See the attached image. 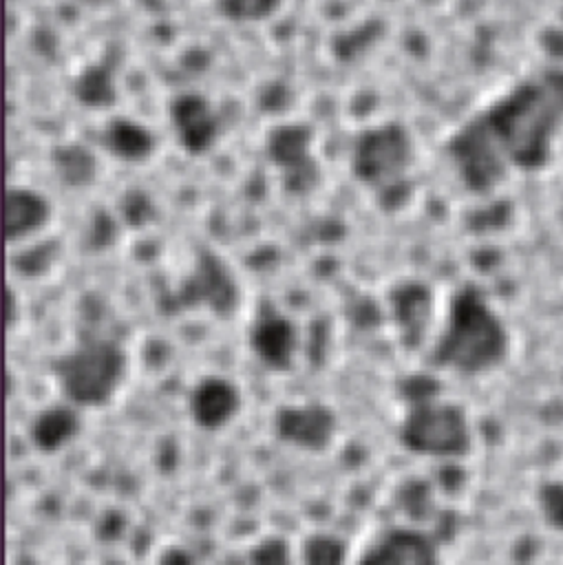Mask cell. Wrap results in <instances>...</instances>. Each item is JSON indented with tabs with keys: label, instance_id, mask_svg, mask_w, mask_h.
Returning a JSON list of instances; mask_svg holds the SVG:
<instances>
[{
	"label": "cell",
	"instance_id": "5bb4252c",
	"mask_svg": "<svg viewBox=\"0 0 563 565\" xmlns=\"http://www.w3.org/2000/svg\"><path fill=\"white\" fill-rule=\"evenodd\" d=\"M51 166L57 179L71 188H84L95 181L97 159L79 143H62L51 152Z\"/></svg>",
	"mask_w": 563,
	"mask_h": 565
},
{
	"label": "cell",
	"instance_id": "d6986e66",
	"mask_svg": "<svg viewBox=\"0 0 563 565\" xmlns=\"http://www.w3.org/2000/svg\"><path fill=\"white\" fill-rule=\"evenodd\" d=\"M249 565H294V554L283 539L269 536L252 547Z\"/></svg>",
	"mask_w": 563,
	"mask_h": 565
},
{
	"label": "cell",
	"instance_id": "e0dca14e",
	"mask_svg": "<svg viewBox=\"0 0 563 565\" xmlns=\"http://www.w3.org/2000/svg\"><path fill=\"white\" fill-rule=\"evenodd\" d=\"M431 294L422 285H404L397 291L395 300V313L400 318V324L406 329H417V324H426L431 316Z\"/></svg>",
	"mask_w": 563,
	"mask_h": 565
},
{
	"label": "cell",
	"instance_id": "52a82bcc",
	"mask_svg": "<svg viewBox=\"0 0 563 565\" xmlns=\"http://www.w3.org/2000/svg\"><path fill=\"white\" fill-rule=\"evenodd\" d=\"M336 430L333 413L320 402L287 404L276 415L278 437L296 448L322 450Z\"/></svg>",
	"mask_w": 563,
	"mask_h": 565
},
{
	"label": "cell",
	"instance_id": "3957f363",
	"mask_svg": "<svg viewBox=\"0 0 563 565\" xmlns=\"http://www.w3.org/2000/svg\"><path fill=\"white\" fill-rule=\"evenodd\" d=\"M400 444L426 459H457L472 446V426L461 404L439 397H415L400 419Z\"/></svg>",
	"mask_w": 563,
	"mask_h": 565
},
{
	"label": "cell",
	"instance_id": "9a60e30c",
	"mask_svg": "<svg viewBox=\"0 0 563 565\" xmlns=\"http://www.w3.org/2000/svg\"><path fill=\"white\" fill-rule=\"evenodd\" d=\"M73 90H75V97L88 108H108L117 99L113 71L104 64L86 66L77 75Z\"/></svg>",
	"mask_w": 563,
	"mask_h": 565
},
{
	"label": "cell",
	"instance_id": "6da1fadb",
	"mask_svg": "<svg viewBox=\"0 0 563 565\" xmlns=\"http://www.w3.org/2000/svg\"><path fill=\"white\" fill-rule=\"evenodd\" d=\"M510 351V331L495 305L475 287L457 289L437 324L433 360L464 375L495 369Z\"/></svg>",
	"mask_w": 563,
	"mask_h": 565
},
{
	"label": "cell",
	"instance_id": "7c38bea8",
	"mask_svg": "<svg viewBox=\"0 0 563 565\" xmlns=\"http://www.w3.org/2000/svg\"><path fill=\"white\" fill-rule=\"evenodd\" d=\"M82 426L77 406L71 402H62V404H51L46 408H42L33 422H31V439L40 450L53 452L60 450L64 444H68L77 430Z\"/></svg>",
	"mask_w": 563,
	"mask_h": 565
},
{
	"label": "cell",
	"instance_id": "277c9868",
	"mask_svg": "<svg viewBox=\"0 0 563 565\" xmlns=\"http://www.w3.org/2000/svg\"><path fill=\"white\" fill-rule=\"evenodd\" d=\"M411 157V135L402 124H375L355 137L351 150V170L364 185L386 192L402 185Z\"/></svg>",
	"mask_w": 563,
	"mask_h": 565
},
{
	"label": "cell",
	"instance_id": "2e32d148",
	"mask_svg": "<svg viewBox=\"0 0 563 565\" xmlns=\"http://www.w3.org/2000/svg\"><path fill=\"white\" fill-rule=\"evenodd\" d=\"M300 565H349L347 543L333 534H311L300 547Z\"/></svg>",
	"mask_w": 563,
	"mask_h": 565
},
{
	"label": "cell",
	"instance_id": "5b68a950",
	"mask_svg": "<svg viewBox=\"0 0 563 565\" xmlns=\"http://www.w3.org/2000/svg\"><path fill=\"white\" fill-rule=\"evenodd\" d=\"M314 132L307 124H278L267 135V154L283 170L285 183L300 192L314 183V159H311Z\"/></svg>",
	"mask_w": 563,
	"mask_h": 565
},
{
	"label": "cell",
	"instance_id": "ba28073f",
	"mask_svg": "<svg viewBox=\"0 0 563 565\" xmlns=\"http://www.w3.org/2000/svg\"><path fill=\"white\" fill-rule=\"evenodd\" d=\"M170 126L177 143L190 154L205 152L219 135V121L208 99L199 93H181L172 99Z\"/></svg>",
	"mask_w": 563,
	"mask_h": 565
},
{
	"label": "cell",
	"instance_id": "7a4b0ae2",
	"mask_svg": "<svg viewBox=\"0 0 563 565\" xmlns=\"http://www.w3.org/2000/svg\"><path fill=\"white\" fill-rule=\"evenodd\" d=\"M126 369L128 360L117 342L88 338L55 358L53 377L66 402L77 408H95L115 397Z\"/></svg>",
	"mask_w": 563,
	"mask_h": 565
},
{
	"label": "cell",
	"instance_id": "8fae6325",
	"mask_svg": "<svg viewBox=\"0 0 563 565\" xmlns=\"http://www.w3.org/2000/svg\"><path fill=\"white\" fill-rule=\"evenodd\" d=\"M249 344L258 360H263L267 366L283 369L289 366L294 358L296 329L285 316L269 313L254 322L249 331Z\"/></svg>",
	"mask_w": 563,
	"mask_h": 565
},
{
	"label": "cell",
	"instance_id": "8992f818",
	"mask_svg": "<svg viewBox=\"0 0 563 565\" xmlns=\"http://www.w3.org/2000/svg\"><path fill=\"white\" fill-rule=\"evenodd\" d=\"M353 565H439L435 541L415 527H389Z\"/></svg>",
	"mask_w": 563,
	"mask_h": 565
},
{
	"label": "cell",
	"instance_id": "9c48e42d",
	"mask_svg": "<svg viewBox=\"0 0 563 565\" xmlns=\"http://www.w3.org/2000/svg\"><path fill=\"white\" fill-rule=\"evenodd\" d=\"M188 406L196 426L219 430L227 426L241 411V391L227 377L208 375L192 386Z\"/></svg>",
	"mask_w": 563,
	"mask_h": 565
},
{
	"label": "cell",
	"instance_id": "30bf717a",
	"mask_svg": "<svg viewBox=\"0 0 563 565\" xmlns=\"http://www.w3.org/2000/svg\"><path fill=\"white\" fill-rule=\"evenodd\" d=\"M51 218V205L44 194L31 188H9L4 196V236L7 243H26L35 238Z\"/></svg>",
	"mask_w": 563,
	"mask_h": 565
},
{
	"label": "cell",
	"instance_id": "4fadbf2b",
	"mask_svg": "<svg viewBox=\"0 0 563 565\" xmlns=\"http://www.w3.org/2000/svg\"><path fill=\"white\" fill-rule=\"evenodd\" d=\"M106 150L121 161H146L155 150L152 132L128 117L110 119L102 132Z\"/></svg>",
	"mask_w": 563,
	"mask_h": 565
},
{
	"label": "cell",
	"instance_id": "ac0fdd59",
	"mask_svg": "<svg viewBox=\"0 0 563 565\" xmlns=\"http://www.w3.org/2000/svg\"><path fill=\"white\" fill-rule=\"evenodd\" d=\"M280 7V0H216L223 18L236 22H258L269 18Z\"/></svg>",
	"mask_w": 563,
	"mask_h": 565
}]
</instances>
